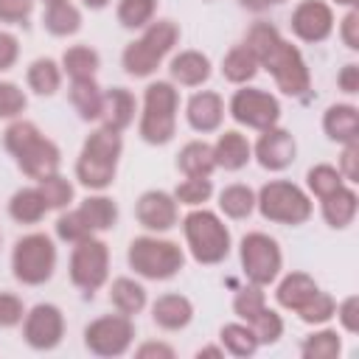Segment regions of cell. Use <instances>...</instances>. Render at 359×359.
Listing matches in <instances>:
<instances>
[{"label": "cell", "mask_w": 359, "mask_h": 359, "mask_svg": "<svg viewBox=\"0 0 359 359\" xmlns=\"http://www.w3.org/2000/svg\"><path fill=\"white\" fill-rule=\"evenodd\" d=\"M182 236H185V247L191 252V258L202 266H216L230 255L233 247V236L230 227L224 224V219L216 210L202 208H191L182 219Z\"/></svg>", "instance_id": "1"}, {"label": "cell", "mask_w": 359, "mask_h": 359, "mask_svg": "<svg viewBox=\"0 0 359 359\" xmlns=\"http://www.w3.org/2000/svg\"><path fill=\"white\" fill-rule=\"evenodd\" d=\"M143 34L132 39L121 53V67L132 79H149L157 73L163 59L177 48L180 42V25L174 20H151Z\"/></svg>", "instance_id": "2"}, {"label": "cell", "mask_w": 359, "mask_h": 359, "mask_svg": "<svg viewBox=\"0 0 359 359\" xmlns=\"http://www.w3.org/2000/svg\"><path fill=\"white\" fill-rule=\"evenodd\" d=\"M177 112H180V90L174 81L157 79L143 90V109L137 121V135L149 146H165L177 135Z\"/></svg>", "instance_id": "3"}, {"label": "cell", "mask_w": 359, "mask_h": 359, "mask_svg": "<svg viewBox=\"0 0 359 359\" xmlns=\"http://www.w3.org/2000/svg\"><path fill=\"white\" fill-rule=\"evenodd\" d=\"M126 264L143 280H171L185 266V250L160 233H146L129 241Z\"/></svg>", "instance_id": "4"}, {"label": "cell", "mask_w": 359, "mask_h": 359, "mask_svg": "<svg viewBox=\"0 0 359 359\" xmlns=\"http://www.w3.org/2000/svg\"><path fill=\"white\" fill-rule=\"evenodd\" d=\"M255 210L272 222V224H286L297 227L306 224L314 213L311 196L306 188H300L292 180H269L255 191Z\"/></svg>", "instance_id": "5"}, {"label": "cell", "mask_w": 359, "mask_h": 359, "mask_svg": "<svg viewBox=\"0 0 359 359\" xmlns=\"http://www.w3.org/2000/svg\"><path fill=\"white\" fill-rule=\"evenodd\" d=\"M56 244L48 233H25L14 241L11 247V275L22 283V286H42L53 278L56 272Z\"/></svg>", "instance_id": "6"}, {"label": "cell", "mask_w": 359, "mask_h": 359, "mask_svg": "<svg viewBox=\"0 0 359 359\" xmlns=\"http://www.w3.org/2000/svg\"><path fill=\"white\" fill-rule=\"evenodd\" d=\"M238 261H241V272L247 278V283L255 286H272L283 269V250L278 244V238H272L264 230H250L241 241H238Z\"/></svg>", "instance_id": "7"}, {"label": "cell", "mask_w": 359, "mask_h": 359, "mask_svg": "<svg viewBox=\"0 0 359 359\" xmlns=\"http://www.w3.org/2000/svg\"><path fill=\"white\" fill-rule=\"evenodd\" d=\"M70 283L81 289L87 297L98 292L109 280V247L98 236H87L73 244L70 250V264H67Z\"/></svg>", "instance_id": "8"}, {"label": "cell", "mask_w": 359, "mask_h": 359, "mask_svg": "<svg viewBox=\"0 0 359 359\" xmlns=\"http://www.w3.org/2000/svg\"><path fill=\"white\" fill-rule=\"evenodd\" d=\"M280 112L283 109H280L278 95H272L264 87L241 84L230 95V101H227V115L238 126H247V129H255V132H264L269 126H278L280 123Z\"/></svg>", "instance_id": "9"}, {"label": "cell", "mask_w": 359, "mask_h": 359, "mask_svg": "<svg viewBox=\"0 0 359 359\" xmlns=\"http://www.w3.org/2000/svg\"><path fill=\"white\" fill-rule=\"evenodd\" d=\"M261 67L272 76L275 87H278L283 95H289V98H306V95H309V90H311V70H309V62H306L303 50H300L297 45H292L289 39H283V42L269 53V59H266Z\"/></svg>", "instance_id": "10"}, {"label": "cell", "mask_w": 359, "mask_h": 359, "mask_svg": "<svg viewBox=\"0 0 359 359\" xmlns=\"http://www.w3.org/2000/svg\"><path fill=\"white\" fill-rule=\"evenodd\" d=\"M135 342V320L126 314H101L84 328V348L93 356L115 359L123 356Z\"/></svg>", "instance_id": "11"}, {"label": "cell", "mask_w": 359, "mask_h": 359, "mask_svg": "<svg viewBox=\"0 0 359 359\" xmlns=\"http://www.w3.org/2000/svg\"><path fill=\"white\" fill-rule=\"evenodd\" d=\"M22 339L34 351H53L65 339V314L56 303H36L22 317Z\"/></svg>", "instance_id": "12"}, {"label": "cell", "mask_w": 359, "mask_h": 359, "mask_svg": "<svg viewBox=\"0 0 359 359\" xmlns=\"http://www.w3.org/2000/svg\"><path fill=\"white\" fill-rule=\"evenodd\" d=\"M135 219L146 233H168L180 222V205L174 194L163 188H149L135 202Z\"/></svg>", "instance_id": "13"}, {"label": "cell", "mask_w": 359, "mask_h": 359, "mask_svg": "<svg viewBox=\"0 0 359 359\" xmlns=\"http://www.w3.org/2000/svg\"><path fill=\"white\" fill-rule=\"evenodd\" d=\"M334 22H337L334 8L325 0H300L292 8V20H289L292 34L300 42H309V45L325 42L334 34Z\"/></svg>", "instance_id": "14"}, {"label": "cell", "mask_w": 359, "mask_h": 359, "mask_svg": "<svg viewBox=\"0 0 359 359\" xmlns=\"http://www.w3.org/2000/svg\"><path fill=\"white\" fill-rule=\"evenodd\" d=\"M252 157L264 171H286L297 160V140L283 126H269L252 143Z\"/></svg>", "instance_id": "15"}, {"label": "cell", "mask_w": 359, "mask_h": 359, "mask_svg": "<svg viewBox=\"0 0 359 359\" xmlns=\"http://www.w3.org/2000/svg\"><path fill=\"white\" fill-rule=\"evenodd\" d=\"M224 115H227V104L216 90H196L185 101V121L199 135L219 132L224 123Z\"/></svg>", "instance_id": "16"}, {"label": "cell", "mask_w": 359, "mask_h": 359, "mask_svg": "<svg viewBox=\"0 0 359 359\" xmlns=\"http://www.w3.org/2000/svg\"><path fill=\"white\" fill-rule=\"evenodd\" d=\"M14 160H17V168H20L28 180H42V177L59 171V165H62V149H59L50 137L39 135V137H36L31 146H25Z\"/></svg>", "instance_id": "17"}, {"label": "cell", "mask_w": 359, "mask_h": 359, "mask_svg": "<svg viewBox=\"0 0 359 359\" xmlns=\"http://www.w3.org/2000/svg\"><path fill=\"white\" fill-rule=\"evenodd\" d=\"M168 73H171V81L177 87H202L210 73H213V65H210V56L196 50V48H185L180 53L171 56L168 62Z\"/></svg>", "instance_id": "18"}, {"label": "cell", "mask_w": 359, "mask_h": 359, "mask_svg": "<svg viewBox=\"0 0 359 359\" xmlns=\"http://www.w3.org/2000/svg\"><path fill=\"white\" fill-rule=\"evenodd\" d=\"M194 320V303L191 297L180 292H165L151 303V323L160 331H182Z\"/></svg>", "instance_id": "19"}, {"label": "cell", "mask_w": 359, "mask_h": 359, "mask_svg": "<svg viewBox=\"0 0 359 359\" xmlns=\"http://www.w3.org/2000/svg\"><path fill=\"white\" fill-rule=\"evenodd\" d=\"M320 213H323V222L331 227V230H345L353 224L356 213H359V194L351 182H345L342 188H337L334 194L323 196L320 199Z\"/></svg>", "instance_id": "20"}, {"label": "cell", "mask_w": 359, "mask_h": 359, "mask_svg": "<svg viewBox=\"0 0 359 359\" xmlns=\"http://www.w3.org/2000/svg\"><path fill=\"white\" fill-rule=\"evenodd\" d=\"M137 112V98L132 90L126 87H109L104 90V107H101V118L98 123L112 129V132H123L132 126Z\"/></svg>", "instance_id": "21"}, {"label": "cell", "mask_w": 359, "mask_h": 359, "mask_svg": "<svg viewBox=\"0 0 359 359\" xmlns=\"http://www.w3.org/2000/svg\"><path fill=\"white\" fill-rule=\"evenodd\" d=\"M213 157H216V168L224 171H241L247 168V163L252 160V143L247 140L244 132L238 129H224L216 143H213Z\"/></svg>", "instance_id": "22"}, {"label": "cell", "mask_w": 359, "mask_h": 359, "mask_svg": "<svg viewBox=\"0 0 359 359\" xmlns=\"http://www.w3.org/2000/svg\"><path fill=\"white\" fill-rule=\"evenodd\" d=\"M323 132L328 140L345 146L359 140V109L353 104H331L323 112Z\"/></svg>", "instance_id": "23"}, {"label": "cell", "mask_w": 359, "mask_h": 359, "mask_svg": "<svg viewBox=\"0 0 359 359\" xmlns=\"http://www.w3.org/2000/svg\"><path fill=\"white\" fill-rule=\"evenodd\" d=\"M317 280L309 275V272H286L283 278L278 275L275 280V303L286 311H297L314 292H317Z\"/></svg>", "instance_id": "24"}, {"label": "cell", "mask_w": 359, "mask_h": 359, "mask_svg": "<svg viewBox=\"0 0 359 359\" xmlns=\"http://www.w3.org/2000/svg\"><path fill=\"white\" fill-rule=\"evenodd\" d=\"M109 303L118 314H126V317H135L140 314L146 306H149V292L140 280L129 278V275H121L109 283Z\"/></svg>", "instance_id": "25"}, {"label": "cell", "mask_w": 359, "mask_h": 359, "mask_svg": "<svg viewBox=\"0 0 359 359\" xmlns=\"http://www.w3.org/2000/svg\"><path fill=\"white\" fill-rule=\"evenodd\" d=\"M70 107L79 112L81 121H98L104 107V87L95 79H70L67 87Z\"/></svg>", "instance_id": "26"}, {"label": "cell", "mask_w": 359, "mask_h": 359, "mask_svg": "<svg viewBox=\"0 0 359 359\" xmlns=\"http://www.w3.org/2000/svg\"><path fill=\"white\" fill-rule=\"evenodd\" d=\"M48 202L42 196V191L36 185H25V188H17L8 199V216L17 222V224H39L45 216H48Z\"/></svg>", "instance_id": "27"}, {"label": "cell", "mask_w": 359, "mask_h": 359, "mask_svg": "<svg viewBox=\"0 0 359 359\" xmlns=\"http://www.w3.org/2000/svg\"><path fill=\"white\" fill-rule=\"evenodd\" d=\"M177 171L182 177H210L216 171L213 143H208V140H188V143H182V149L177 154Z\"/></svg>", "instance_id": "28"}, {"label": "cell", "mask_w": 359, "mask_h": 359, "mask_svg": "<svg viewBox=\"0 0 359 359\" xmlns=\"http://www.w3.org/2000/svg\"><path fill=\"white\" fill-rule=\"evenodd\" d=\"M79 213L84 216V222L93 233H107L118 224V202L112 196H107L104 191H93L87 199H81Z\"/></svg>", "instance_id": "29"}, {"label": "cell", "mask_w": 359, "mask_h": 359, "mask_svg": "<svg viewBox=\"0 0 359 359\" xmlns=\"http://www.w3.org/2000/svg\"><path fill=\"white\" fill-rule=\"evenodd\" d=\"M62 79H65L62 65H59L56 59H50V56L34 59V62L28 65V70H25V84H28V90L36 93V95H45V98H50V95L59 93Z\"/></svg>", "instance_id": "30"}, {"label": "cell", "mask_w": 359, "mask_h": 359, "mask_svg": "<svg viewBox=\"0 0 359 359\" xmlns=\"http://www.w3.org/2000/svg\"><path fill=\"white\" fill-rule=\"evenodd\" d=\"M115 174H118V163H107V160H98V157H90V154L79 151V157H76V180L87 191H107L115 182Z\"/></svg>", "instance_id": "31"}, {"label": "cell", "mask_w": 359, "mask_h": 359, "mask_svg": "<svg viewBox=\"0 0 359 359\" xmlns=\"http://www.w3.org/2000/svg\"><path fill=\"white\" fill-rule=\"evenodd\" d=\"M42 25H45V31L50 36H73V34L81 31V8L76 3H70V0L45 6Z\"/></svg>", "instance_id": "32"}, {"label": "cell", "mask_w": 359, "mask_h": 359, "mask_svg": "<svg viewBox=\"0 0 359 359\" xmlns=\"http://www.w3.org/2000/svg\"><path fill=\"white\" fill-rule=\"evenodd\" d=\"M59 65L67 79H95V73L101 67V53L90 45H70V48H65Z\"/></svg>", "instance_id": "33"}, {"label": "cell", "mask_w": 359, "mask_h": 359, "mask_svg": "<svg viewBox=\"0 0 359 359\" xmlns=\"http://www.w3.org/2000/svg\"><path fill=\"white\" fill-rule=\"evenodd\" d=\"M261 65L255 62V56L244 48V45H233L224 56H222V76L224 81L241 87V84H250L255 76H258Z\"/></svg>", "instance_id": "34"}, {"label": "cell", "mask_w": 359, "mask_h": 359, "mask_svg": "<svg viewBox=\"0 0 359 359\" xmlns=\"http://www.w3.org/2000/svg\"><path fill=\"white\" fill-rule=\"evenodd\" d=\"M255 210V191L244 182H230L219 191V213H224L233 222L250 219Z\"/></svg>", "instance_id": "35"}, {"label": "cell", "mask_w": 359, "mask_h": 359, "mask_svg": "<svg viewBox=\"0 0 359 359\" xmlns=\"http://www.w3.org/2000/svg\"><path fill=\"white\" fill-rule=\"evenodd\" d=\"M339 353H342V334L337 328L314 325V331L306 334L300 342L303 359H337Z\"/></svg>", "instance_id": "36"}, {"label": "cell", "mask_w": 359, "mask_h": 359, "mask_svg": "<svg viewBox=\"0 0 359 359\" xmlns=\"http://www.w3.org/2000/svg\"><path fill=\"white\" fill-rule=\"evenodd\" d=\"M219 345L224 348V353L238 356V359L252 356V353L261 348L258 339H255V334H252V328H250L244 320H238V323H224V325L219 328Z\"/></svg>", "instance_id": "37"}, {"label": "cell", "mask_w": 359, "mask_h": 359, "mask_svg": "<svg viewBox=\"0 0 359 359\" xmlns=\"http://www.w3.org/2000/svg\"><path fill=\"white\" fill-rule=\"evenodd\" d=\"M280 42H283L280 31H278L272 22L258 20V22H252V25L247 28V34H244V42H241V45L255 56V62H258V65H264V62L269 59V53H272Z\"/></svg>", "instance_id": "38"}, {"label": "cell", "mask_w": 359, "mask_h": 359, "mask_svg": "<svg viewBox=\"0 0 359 359\" xmlns=\"http://www.w3.org/2000/svg\"><path fill=\"white\" fill-rule=\"evenodd\" d=\"M81 154H90V157H98V160H107V163H121L123 137H121V132H112L107 126H98V129H93L84 137Z\"/></svg>", "instance_id": "39"}, {"label": "cell", "mask_w": 359, "mask_h": 359, "mask_svg": "<svg viewBox=\"0 0 359 359\" xmlns=\"http://www.w3.org/2000/svg\"><path fill=\"white\" fill-rule=\"evenodd\" d=\"M342 185H345V177H342L339 168L331 165V163H314V165L306 171V191H309V196L323 199V196L334 194V191L342 188Z\"/></svg>", "instance_id": "40"}, {"label": "cell", "mask_w": 359, "mask_h": 359, "mask_svg": "<svg viewBox=\"0 0 359 359\" xmlns=\"http://www.w3.org/2000/svg\"><path fill=\"white\" fill-rule=\"evenodd\" d=\"M157 14V0H118L115 6V17L121 22V28L137 31L146 28Z\"/></svg>", "instance_id": "41"}, {"label": "cell", "mask_w": 359, "mask_h": 359, "mask_svg": "<svg viewBox=\"0 0 359 359\" xmlns=\"http://www.w3.org/2000/svg\"><path fill=\"white\" fill-rule=\"evenodd\" d=\"M334 311H337V297H334L331 292L317 289L294 314H297V320L306 323V325H325V323L334 317Z\"/></svg>", "instance_id": "42"}, {"label": "cell", "mask_w": 359, "mask_h": 359, "mask_svg": "<svg viewBox=\"0 0 359 359\" xmlns=\"http://www.w3.org/2000/svg\"><path fill=\"white\" fill-rule=\"evenodd\" d=\"M36 188L42 191V196H45V202H48L50 210H65V208H70V202H73V196H76L73 182H70L67 177H62L59 171L42 177V180H36Z\"/></svg>", "instance_id": "43"}, {"label": "cell", "mask_w": 359, "mask_h": 359, "mask_svg": "<svg viewBox=\"0 0 359 359\" xmlns=\"http://www.w3.org/2000/svg\"><path fill=\"white\" fill-rule=\"evenodd\" d=\"M210 196H213L210 177H185L174 188L177 205H185V208H202L205 202H210Z\"/></svg>", "instance_id": "44"}, {"label": "cell", "mask_w": 359, "mask_h": 359, "mask_svg": "<svg viewBox=\"0 0 359 359\" xmlns=\"http://www.w3.org/2000/svg\"><path fill=\"white\" fill-rule=\"evenodd\" d=\"M247 325L252 328V334H255L258 345H275V342L283 337V331H286L283 317L278 314V309H269V306H264V309H261V311H258Z\"/></svg>", "instance_id": "45"}, {"label": "cell", "mask_w": 359, "mask_h": 359, "mask_svg": "<svg viewBox=\"0 0 359 359\" xmlns=\"http://www.w3.org/2000/svg\"><path fill=\"white\" fill-rule=\"evenodd\" d=\"M39 135H42V132H39V126H36L34 121L14 118V121H8L6 132H3V146H6V151H8L11 157H17V154H20L25 146H31Z\"/></svg>", "instance_id": "46"}, {"label": "cell", "mask_w": 359, "mask_h": 359, "mask_svg": "<svg viewBox=\"0 0 359 359\" xmlns=\"http://www.w3.org/2000/svg\"><path fill=\"white\" fill-rule=\"evenodd\" d=\"M53 230H56V238L65 241V244H76V241H81V238H87V236H95V233L87 227V222H84V216L79 213V208H65V210H59V219H56Z\"/></svg>", "instance_id": "47"}, {"label": "cell", "mask_w": 359, "mask_h": 359, "mask_svg": "<svg viewBox=\"0 0 359 359\" xmlns=\"http://www.w3.org/2000/svg\"><path fill=\"white\" fill-rule=\"evenodd\" d=\"M264 306H266V292H264V286H255V283L241 286V289L236 292V297H233V311H236V317L244 320V323H250Z\"/></svg>", "instance_id": "48"}, {"label": "cell", "mask_w": 359, "mask_h": 359, "mask_svg": "<svg viewBox=\"0 0 359 359\" xmlns=\"http://www.w3.org/2000/svg\"><path fill=\"white\" fill-rule=\"evenodd\" d=\"M25 107H28V95H25V90H22L17 81L0 79V118H3V121L22 118Z\"/></svg>", "instance_id": "49"}, {"label": "cell", "mask_w": 359, "mask_h": 359, "mask_svg": "<svg viewBox=\"0 0 359 359\" xmlns=\"http://www.w3.org/2000/svg\"><path fill=\"white\" fill-rule=\"evenodd\" d=\"M25 303L14 292H0V328H17L25 317Z\"/></svg>", "instance_id": "50"}, {"label": "cell", "mask_w": 359, "mask_h": 359, "mask_svg": "<svg viewBox=\"0 0 359 359\" xmlns=\"http://www.w3.org/2000/svg\"><path fill=\"white\" fill-rule=\"evenodd\" d=\"M36 0H0V22L3 25H28Z\"/></svg>", "instance_id": "51"}, {"label": "cell", "mask_w": 359, "mask_h": 359, "mask_svg": "<svg viewBox=\"0 0 359 359\" xmlns=\"http://www.w3.org/2000/svg\"><path fill=\"white\" fill-rule=\"evenodd\" d=\"M339 328L345 334H356L359 331V294H348L337 303V311H334Z\"/></svg>", "instance_id": "52"}, {"label": "cell", "mask_w": 359, "mask_h": 359, "mask_svg": "<svg viewBox=\"0 0 359 359\" xmlns=\"http://www.w3.org/2000/svg\"><path fill=\"white\" fill-rule=\"evenodd\" d=\"M337 168H339V174L345 177V182H351V185L359 182V140L342 146V154H339Z\"/></svg>", "instance_id": "53"}, {"label": "cell", "mask_w": 359, "mask_h": 359, "mask_svg": "<svg viewBox=\"0 0 359 359\" xmlns=\"http://www.w3.org/2000/svg\"><path fill=\"white\" fill-rule=\"evenodd\" d=\"M17 59H20V39H17V34L0 28V73L11 70L17 65Z\"/></svg>", "instance_id": "54"}, {"label": "cell", "mask_w": 359, "mask_h": 359, "mask_svg": "<svg viewBox=\"0 0 359 359\" xmlns=\"http://www.w3.org/2000/svg\"><path fill=\"white\" fill-rule=\"evenodd\" d=\"M339 39L348 50H359V11L348 8V14L339 20Z\"/></svg>", "instance_id": "55"}, {"label": "cell", "mask_w": 359, "mask_h": 359, "mask_svg": "<svg viewBox=\"0 0 359 359\" xmlns=\"http://www.w3.org/2000/svg\"><path fill=\"white\" fill-rule=\"evenodd\" d=\"M135 356L137 359H174L177 351H174V345H168L163 339H143L135 348Z\"/></svg>", "instance_id": "56"}, {"label": "cell", "mask_w": 359, "mask_h": 359, "mask_svg": "<svg viewBox=\"0 0 359 359\" xmlns=\"http://www.w3.org/2000/svg\"><path fill=\"white\" fill-rule=\"evenodd\" d=\"M337 87H339L342 93H348V95L359 93V65H356V62H348V65L339 67V73H337Z\"/></svg>", "instance_id": "57"}, {"label": "cell", "mask_w": 359, "mask_h": 359, "mask_svg": "<svg viewBox=\"0 0 359 359\" xmlns=\"http://www.w3.org/2000/svg\"><path fill=\"white\" fill-rule=\"evenodd\" d=\"M238 6H241V8H247V11H252V14H261V11L272 8V6H275V0H238Z\"/></svg>", "instance_id": "58"}, {"label": "cell", "mask_w": 359, "mask_h": 359, "mask_svg": "<svg viewBox=\"0 0 359 359\" xmlns=\"http://www.w3.org/2000/svg\"><path fill=\"white\" fill-rule=\"evenodd\" d=\"M205 356H213V359H222L224 356V348L222 345H205L196 351V359H205Z\"/></svg>", "instance_id": "59"}, {"label": "cell", "mask_w": 359, "mask_h": 359, "mask_svg": "<svg viewBox=\"0 0 359 359\" xmlns=\"http://www.w3.org/2000/svg\"><path fill=\"white\" fill-rule=\"evenodd\" d=\"M112 0H81V6L84 8H90V11H101V8H107Z\"/></svg>", "instance_id": "60"}, {"label": "cell", "mask_w": 359, "mask_h": 359, "mask_svg": "<svg viewBox=\"0 0 359 359\" xmlns=\"http://www.w3.org/2000/svg\"><path fill=\"white\" fill-rule=\"evenodd\" d=\"M337 6H345V8H356V0H334Z\"/></svg>", "instance_id": "61"}, {"label": "cell", "mask_w": 359, "mask_h": 359, "mask_svg": "<svg viewBox=\"0 0 359 359\" xmlns=\"http://www.w3.org/2000/svg\"><path fill=\"white\" fill-rule=\"evenodd\" d=\"M45 6H53V3H62V0H42Z\"/></svg>", "instance_id": "62"}, {"label": "cell", "mask_w": 359, "mask_h": 359, "mask_svg": "<svg viewBox=\"0 0 359 359\" xmlns=\"http://www.w3.org/2000/svg\"><path fill=\"white\" fill-rule=\"evenodd\" d=\"M278 3H283V0H275V6H278Z\"/></svg>", "instance_id": "63"}, {"label": "cell", "mask_w": 359, "mask_h": 359, "mask_svg": "<svg viewBox=\"0 0 359 359\" xmlns=\"http://www.w3.org/2000/svg\"><path fill=\"white\" fill-rule=\"evenodd\" d=\"M0 241H3V236H0Z\"/></svg>", "instance_id": "64"}]
</instances>
